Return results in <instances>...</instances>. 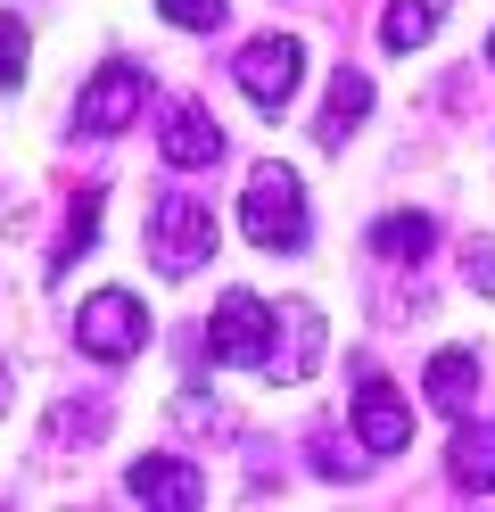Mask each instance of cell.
Segmentation results:
<instances>
[{
  "instance_id": "ba28073f",
  "label": "cell",
  "mask_w": 495,
  "mask_h": 512,
  "mask_svg": "<svg viewBox=\"0 0 495 512\" xmlns=\"http://www.w3.org/2000/svg\"><path fill=\"white\" fill-rule=\"evenodd\" d=\"M355 438H363V455H405L413 446V405L396 397L380 372L355 380Z\"/></svg>"
},
{
  "instance_id": "7402d4cb",
  "label": "cell",
  "mask_w": 495,
  "mask_h": 512,
  "mask_svg": "<svg viewBox=\"0 0 495 512\" xmlns=\"http://www.w3.org/2000/svg\"><path fill=\"white\" fill-rule=\"evenodd\" d=\"M0 405H9V372H0Z\"/></svg>"
},
{
  "instance_id": "8992f818",
  "label": "cell",
  "mask_w": 495,
  "mask_h": 512,
  "mask_svg": "<svg viewBox=\"0 0 495 512\" xmlns=\"http://www.w3.org/2000/svg\"><path fill=\"white\" fill-rule=\"evenodd\" d=\"M231 75H240V91H248L264 116H281L289 91H297V75H306V42H297V34H256L240 58H231Z\"/></svg>"
},
{
  "instance_id": "3957f363",
  "label": "cell",
  "mask_w": 495,
  "mask_h": 512,
  "mask_svg": "<svg viewBox=\"0 0 495 512\" xmlns=\"http://www.w3.org/2000/svg\"><path fill=\"white\" fill-rule=\"evenodd\" d=\"M75 347L91 364H132L149 347V306L132 298V290H99V298H83V314H75Z\"/></svg>"
},
{
  "instance_id": "30bf717a",
  "label": "cell",
  "mask_w": 495,
  "mask_h": 512,
  "mask_svg": "<svg viewBox=\"0 0 495 512\" xmlns=\"http://www.w3.org/2000/svg\"><path fill=\"white\" fill-rule=\"evenodd\" d=\"M124 496H132V504L190 512L198 496H207V479H198V463H182V455H141V463L124 471Z\"/></svg>"
},
{
  "instance_id": "7a4b0ae2",
  "label": "cell",
  "mask_w": 495,
  "mask_h": 512,
  "mask_svg": "<svg viewBox=\"0 0 495 512\" xmlns=\"http://www.w3.org/2000/svg\"><path fill=\"white\" fill-rule=\"evenodd\" d=\"M215 256V215H207V199H190V190H165V199L149 207V265L157 273H198Z\"/></svg>"
},
{
  "instance_id": "7c38bea8",
  "label": "cell",
  "mask_w": 495,
  "mask_h": 512,
  "mask_svg": "<svg viewBox=\"0 0 495 512\" xmlns=\"http://www.w3.org/2000/svg\"><path fill=\"white\" fill-rule=\"evenodd\" d=\"M446 479L462 496H495V422H454V446H446Z\"/></svg>"
},
{
  "instance_id": "2e32d148",
  "label": "cell",
  "mask_w": 495,
  "mask_h": 512,
  "mask_svg": "<svg viewBox=\"0 0 495 512\" xmlns=\"http://www.w3.org/2000/svg\"><path fill=\"white\" fill-rule=\"evenodd\" d=\"M429 248H438V223L429 215H380L372 223V256H388V265H421Z\"/></svg>"
},
{
  "instance_id": "ac0fdd59",
  "label": "cell",
  "mask_w": 495,
  "mask_h": 512,
  "mask_svg": "<svg viewBox=\"0 0 495 512\" xmlns=\"http://www.w3.org/2000/svg\"><path fill=\"white\" fill-rule=\"evenodd\" d=\"M25 83V17H0V91Z\"/></svg>"
},
{
  "instance_id": "603a6c76",
  "label": "cell",
  "mask_w": 495,
  "mask_h": 512,
  "mask_svg": "<svg viewBox=\"0 0 495 512\" xmlns=\"http://www.w3.org/2000/svg\"><path fill=\"white\" fill-rule=\"evenodd\" d=\"M487 58H495V42H487Z\"/></svg>"
},
{
  "instance_id": "277c9868",
  "label": "cell",
  "mask_w": 495,
  "mask_h": 512,
  "mask_svg": "<svg viewBox=\"0 0 495 512\" xmlns=\"http://www.w3.org/2000/svg\"><path fill=\"white\" fill-rule=\"evenodd\" d=\"M264 356H273V306L248 298V290H223L215 314H207V364L264 372Z\"/></svg>"
},
{
  "instance_id": "5b68a950",
  "label": "cell",
  "mask_w": 495,
  "mask_h": 512,
  "mask_svg": "<svg viewBox=\"0 0 495 512\" xmlns=\"http://www.w3.org/2000/svg\"><path fill=\"white\" fill-rule=\"evenodd\" d=\"M141 108H149V75L132 67V58H108V67L83 83V100H75V141H108Z\"/></svg>"
},
{
  "instance_id": "8fae6325",
  "label": "cell",
  "mask_w": 495,
  "mask_h": 512,
  "mask_svg": "<svg viewBox=\"0 0 495 512\" xmlns=\"http://www.w3.org/2000/svg\"><path fill=\"white\" fill-rule=\"evenodd\" d=\"M421 380H429V405H438L446 422H471V413H479V356H471V347H438Z\"/></svg>"
},
{
  "instance_id": "9c48e42d",
  "label": "cell",
  "mask_w": 495,
  "mask_h": 512,
  "mask_svg": "<svg viewBox=\"0 0 495 512\" xmlns=\"http://www.w3.org/2000/svg\"><path fill=\"white\" fill-rule=\"evenodd\" d=\"M157 149H165V166H182V174H207L223 166V133H215V116L198 108V100H174L157 124Z\"/></svg>"
},
{
  "instance_id": "6da1fadb",
  "label": "cell",
  "mask_w": 495,
  "mask_h": 512,
  "mask_svg": "<svg viewBox=\"0 0 495 512\" xmlns=\"http://www.w3.org/2000/svg\"><path fill=\"white\" fill-rule=\"evenodd\" d=\"M240 232L264 256H297L306 248V190H297L289 166H256L240 182Z\"/></svg>"
},
{
  "instance_id": "4fadbf2b",
  "label": "cell",
  "mask_w": 495,
  "mask_h": 512,
  "mask_svg": "<svg viewBox=\"0 0 495 512\" xmlns=\"http://www.w3.org/2000/svg\"><path fill=\"white\" fill-rule=\"evenodd\" d=\"M363 116H372V75H363V67H339V75H330V100H322V124H314L322 149H347Z\"/></svg>"
},
{
  "instance_id": "52a82bcc",
  "label": "cell",
  "mask_w": 495,
  "mask_h": 512,
  "mask_svg": "<svg viewBox=\"0 0 495 512\" xmlns=\"http://www.w3.org/2000/svg\"><path fill=\"white\" fill-rule=\"evenodd\" d=\"M322 364V314H314V298H289V306H273V356H264V380H306Z\"/></svg>"
},
{
  "instance_id": "44dd1931",
  "label": "cell",
  "mask_w": 495,
  "mask_h": 512,
  "mask_svg": "<svg viewBox=\"0 0 495 512\" xmlns=\"http://www.w3.org/2000/svg\"><path fill=\"white\" fill-rule=\"evenodd\" d=\"M314 471H330V479H355V471H363V455H347L339 438H314Z\"/></svg>"
},
{
  "instance_id": "e0dca14e",
  "label": "cell",
  "mask_w": 495,
  "mask_h": 512,
  "mask_svg": "<svg viewBox=\"0 0 495 512\" xmlns=\"http://www.w3.org/2000/svg\"><path fill=\"white\" fill-rule=\"evenodd\" d=\"M157 17L165 25H190V34H223L231 0H157Z\"/></svg>"
},
{
  "instance_id": "d6986e66",
  "label": "cell",
  "mask_w": 495,
  "mask_h": 512,
  "mask_svg": "<svg viewBox=\"0 0 495 512\" xmlns=\"http://www.w3.org/2000/svg\"><path fill=\"white\" fill-rule=\"evenodd\" d=\"M462 273H471L479 298H495V240H471V248H462Z\"/></svg>"
},
{
  "instance_id": "9a60e30c",
  "label": "cell",
  "mask_w": 495,
  "mask_h": 512,
  "mask_svg": "<svg viewBox=\"0 0 495 512\" xmlns=\"http://www.w3.org/2000/svg\"><path fill=\"white\" fill-rule=\"evenodd\" d=\"M438 25H446V0H388L380 9V50L405 58V50H421L429 34H438Z\"/></svg>"
},
{
  "instance_id": "ffe728a7",
  "label": "cell",
  "mask_w": 495,
  "mask_h": 512,
  "mask_svg": "<svg viewBox=\"0 0 495 512\" xmlns=\"http://www.w3.org/2000/svg\"><path fill=\"white\" fill-rule=\"evenodd\" d=\"M91 430H99V405H66V413H50L42 438H91Z\"/></svg>"
},
{
  "instance_id": "5bb4252c",
  "label": "cell",
  "mask_w": 495,
  "mask_h": 512,
  "mask_svg": "<svg viewBox=\"0 0 495 512\" xmlns=\"http://www.w3.org/2000/svg\"><path fill=\"white\" fill-rule=\"evenodd\" d=\"M91 240H99V182H83L75 199H66V232H58V248H50V281H66L91 256Z\"/></svg>"
}]
</instances>
